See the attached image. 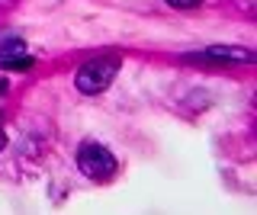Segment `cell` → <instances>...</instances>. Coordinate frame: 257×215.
Segmentation results:
<instances>
[{
    "label": "cell",
    "mask_w": 257,
    "mask_h": 215,
    "mask_svg": "<svg viewBox=\"0 0 257 215\" xmlns=\"http://www.w3.org/2000/svg\"><path fill=\"white\" fill-rule=\"evenodd\" d=\"M171 7H177V10H193V7H199L203 0H167Z\"/></svg>",
    "instance_id": "obj_6"
},
{
    "label": "cell",
    "mask_w": 257,
    "mask_h": 215,
    "mask_svg": "<svg viewBox=\"0 0 257 215\" xmlns=\"http://www.w3.org/2000/svg\"><path fill=\"white\" fill-rule=\"evenodd\" d=\"M0 68H7V71H29L32 68V58L29 55H20V58H0Z\"/></svg>",
    "instance_id": "obj_5"
},
{
    "label": "cell",
    "mask_w": 257,
    "mask_h": 215,
    "mask_svg": "<svg viewBox=\"0 0 257 215\" xmlns=\"http://www.w3.org/2000/svg\"><path fill=\"white\" fill-rule=\"evenodd\" d=\"M77 167L87 173L90 180H109L112 173H116V157H112L109 148L103 145H84L77 151Z\"/></svg>",
    "instance_id": "obj_1"
},
{
    "label": "cell",
    "mask_w": 257,
    "mask_h": 215,
    "mask_svg": "<svg viewBox=\"0 0 257 215\" xmlns=\"http://www.w3.org/2000/svg\"><path fill=\"white\" fill-rule=\"evenodd\" d=\"M23 39L20 36H7L4 42H0V58H10V55H23Z\"/></svg>",
    "instance_id": "obj_4"
},
{
    "label": "cell",
    "mask_w": 257,
    "mask_h": 215,
    "mask_svg": "<svg viewBox=\"0 0 257 215\" xmlns=\"http://www.w3.org/2000/svg\"><path fill=\"white\" fill-rule=\"evenodd\" d=\"M0 148H4V132H0Z\"/></svg>",
    "instance_id": "obj_8"
},
{
    "label": "cell",
    "mask_w": 257,
    "mask_h": 215,
    "mask_svg": "<svg viewBox=\"0 0 257 215\" xmlns=\"http://www.w3.org/2000/svg\"><path fill=\"white\" fill-rule=\"evenodd\" d=\"M13 4H16V0H0V10H10Z\"/></svg>",
    "instance_id": "obj_7"
},
{
    "label": "cell",
    "mask_w": 257,
    "mask_h": 215,
    "mask_svg": "<svg viewBox=\"0 0 257 215\" xmlns=\"http://www.w3.org/2000/svg\"><path fill=\"white\" fill-rule=\"evenodd\" d=\"M116 61H90V65H84L77 71V77H74V84H77V90L80 93H103L106 87L112 84V77H116Z\"/></svg>",
    "instance_id": "obj_2"
},
{
    "label": "cell",
    "mask_w": 257,
    "mask_h": 215,
    "mask_svg": "<svg viewBox=\"0 0 257 215\" xmlns=\"http://www.w3.org/2000/svg\"><path fill=\"white\" fill-rule=\"evenodd\" d=\"M209 58H235V61H251L254 55L247 49H235V45H212V49H206Z\"/></svg>",
    "instance_id": "obj_3"
}]
</instances>
